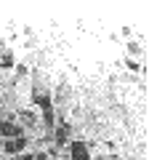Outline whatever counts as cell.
I'll return each instance as SVG.
<instances>
[{
	"mask_svg": "<svg viewBox=\"0 0 149 160\" xmlns=\"http://www.w3.org/2000/svg\"><path fill=\"white\" fill-rule=\"evenodd\" d=\"M24 147H27V139H24V136H16V139H8V142L3 144V149H6L8 155H16V152H24Z\"/></svg>",
	"mask_w": 149,
	"mask_h": 160,
	"instance_id": "cell-2",
	"label": "cell"
},
{
	"mask_svg": "<svg viewBox=\"0 0 149 160\" xmlns=\"http://www.w3.org/2000/svg\"><path fill=\"white\" fill-rule=\"evenodd\" d=\"M0 67H3V69H11L13 67V53L11 51H3V53H0Z\"/></svg>",
	"mask_w": 149,
	"mask_h": 160,
	"instance_id": "cell-6",
	"label": "cell"
},
{
	"mask_svg": "<svg viewBox=\"0 0 149 160\" xmlns=\"http://www.w3.org/2000/svg\"><path fill=\"white\" fill-rule=\"evenodd\" d=\"M125 64H128V69H133V72H141V67H138V64H136V62H133V59H128V62H125Z\"/></svg>",
	"mask_w": 149,
	"mask_h": 160,
	"instance_id": "cell-8",
	"label": "cell"
},
{
	"mask_svg": "<svg viewBox=\"0 0 149 160\" xmlns=\"http://www.w3.org/2000/svg\"><path fill=\"white\" fill-rule=\"evenodd\" d=\"M128 51H131V53H141V46H136V43H131V46H128Z\"/></svg>",
	"mask_w": 149,
	"mask_h": 160,
	"instance_id": "cell-9",
	"label": "cell"
},
{
	"mask_svg": "<svg viewBox=\"0 0 149 160\" xmlns=\"http://www.w3.org/2000/svg\"><path fill=\"white\" fill-rule=\"evenodd\" d=\"M43 120H46V126H48V128H53V123H56V118H53V109L43 112Z\"/></svg>",
	"mask_w": 149,
	"mask_h": 160,
	"instance_id": "cell-7",
	"label": "cell"
},
{
	"mask_svg": "<svg viewBox=\"0 0 149 160\" xmlns=\"http://www.w3.org/2000/svg\"><path fill=\"white\" fill-rule=\"evenodd\" d=\"M69 158H72V160H91V149H88V144L83 142V139H74V142L69 144Z\"/></svg>",
	"mask_w": 149,
	"mask_h": 160,
	"instance_id": "cell-1",
	"label": "cell"
},
{
	"mask_svg": "<svg viewBox=\"0 0 149 160\" xmlns=\"http://www.w3.org/2000/svg\"><path fill=\"white\" fill-rule=\"evenodd\" d=\"M0 136L16 139V136H24V131H22L19 126H13V123H0Z\"/></svg>",
	"mask_w": 149,
	"mask_h": 160,
	"instance_id": "cell-3",
	"label": "cell"
},
{
	"mask_svg": "<svg viewBox=\"0 0 149 160\" xmlns=\"http://www.w3.org/2000/svg\"><path fill=\"white\" fill-rule=\"evenodd\" d=\"M69 136H72V126H69V123H61V126L56 128V144H67Z\"/></svg>",
	"mask_w": 149,
	"mask_h": 160,
	"instance_id": "cell-5",
	"label": "cell"
},
{
	"mask_svg": "<svg viewBox=\"0 0 149 160\" xmlns=\"http://www.w3.org/2000/svg\"><path fill=\"white\" fill-rule=\"evenodd\" d=\"M32 102L37 104V107L43 109V112L53 109V102H51V96H48V93H32Z\"/></svg>",
	"mask_w": 149,
	"mask_h": 160,
	"instance_id": "cell-4",
	"label": "cell"
}]
</instances>
